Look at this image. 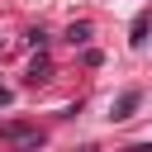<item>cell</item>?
<instances>
[{
    "mask_svg": "<svg viewBox=\"0 0 152 152\" xmlns=\"http://www.w3.org/2000/svg\"><path fill=\"white\" fill-rule=\"evenodd\" d=\"M128 152H152V142H138V147H128Z\"/></svg>",
    "mask_w": 152,
    "mask_h": 152,
    "instance_id": "obj_5",
    "label": "cell"
},
{
    "mask_svg": "<svg viewBox=\"0 0 152 152\" xmlns=\"http://www.w3.org/2000/svg\"><path fill=\"white\" fill-rule=\"evenodd\" d=\"M48 76H52V66H48V62H33V71H28V81L38 86V81H48Z\"/></svg>",
    "mask_w": 152,
    "mask_h": 152,
    "instance_id": "obj_3",
    "label": "cell"
},
{
    "mask_svg": "<svg viewBox=\"0 0 152 152\" xmlns=\"http://www.w3.org/2000/svg\"><path fill=\"white\" fill-rule=\"evenodd\" d=\"M147 24H152L147 14H138V19H133V48H142V43H147Z\"/></svg>",
    "mask_w": 152,
    "mask_h": 152,
    "instance_id": "obj_2",
    "label": "cell"
},
{
    "mask_svg": "<svg viewBox=\"0 0 152 152\" xmlns=\"http://www.w3.org/2000/svg\"><path fill=\"white\" fill-rule=\"evenodd\" d=\"M133 109H138V90H124L114 104V119H133Z\"/></svg>",
    "mask_w": 152,
    "mask_h": 152,
    "instance_id": "obj_1",
    "label": "cell"
},
{
    "mask_svg": "<svg viewBox=\"0 0 152 152\" xmlns=\"http://www.w3.org/2000/svg\"><path fill=\"white\" fill-rule=\"evenodd\" d=\"M66 38H71V43H86V38H90V24H71V33H66Z\"/></svg>",
    "mask_w": 152,
    "mask_h": 152,
    "instance_id": "obj_4",
    "label": "cell"
}]
</instances>
